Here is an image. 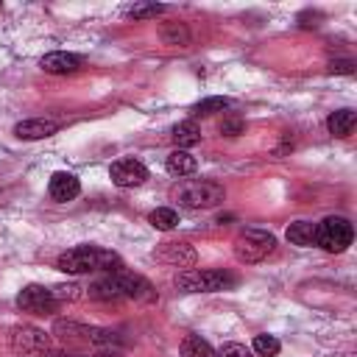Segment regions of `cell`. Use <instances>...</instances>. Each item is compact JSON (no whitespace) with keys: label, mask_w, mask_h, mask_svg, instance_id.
<instances>
[{"label":"cell","mask_w":357,"mask_h":357,"mask_svg":"<svg viewBox=\"0 0 357 357\" xmlns=\"http://www.w3.org/2000/svg\"><path fill=\"white\" fill-rule=\"evenodd\" d=\"M86 296L95 298V301H120V298L153 301L156 290L145 276H139L134 271H126V268H117V271H106L98 279H92L89 287H86Z\"/></svg>","instance_id":"cell-1"},{"label":"cell","mask_w":357,"mask_h":357,"mask_svg":"<svg viewBox=\"0 0 357 357\" xmlns=\"http://www.w3.org/2000/svg\"><path fill=\"white\" fill-rule=\"evenodd\" d=\"M56 268L61 273H70V276H84V273L117 271V268H123V262L109 248H100V245H75V248H67L64 254H59Z\"/></svg>","instance_id":"cell-2"},{"label":"cell","mask_w":357,"mask_h":357,"mask_svg":"<svg viewBox=\"0 0 357 357\" xmlns=\"http://www.w3.org/2000/svg\"><path fill=\"white\" fill-rule=\"evenodd\" d=\"M170 198L184 209H212L226 198V190L218 181L192 178V181H178L170 190Z\"/></svg>","instance_id":"cell-3"},{"label":"cell","mask_w":357,"mask_h":357,"mask_svg":"<svg viewBox=\"0 0 357 357\" xmlns=\"http://www.w3.org/2000/svg\"><path fill=\"white\" fill-rule=\"evenodd\" d=\"M53 335L64 343H81V346H114L120 343L117 332L112 329H103V326H89V324H81V321H67V318H59L53 324Z\"/></svg>","instance_id":"cell-4"},{"label":"cell","mask_w":357,"mask_h":357,"mask_svg":"<svg viewBox=\"0 0 357 357\" xmlns=\"http://www.w3.org/2000/svg\"><path fill=\"white\" fill-rule=\"evenodd\" d=\"M176 287L184 293H215L231 287L237 279L226 271H212V268H187L176 273Z\"/></svg>","instance_id":"cell-5"},{"label":"cell","mask_w":357,"mask_h":357,"mask_svg":"<svg viewBox=\"0 0 357 357\" xmlns=\"http://www.w3.org/2000/svg\"><path fill=\"white\" fill-rule=\"evenodd\" d=\"M234 257L245 265H254V262H262L265 257L273 254L276 248V237L265 229H243L237 237H234Z\"/></svg>","instance_id":"cell-6"},{"label":"cell","mask_w":357,"mask_h":357,"mask_svg":"<svg viewBox=\"0 0 357 357\" xmlns=\"http://www.w3.org/2000/svg\"><path fill=\"white\" fill-rule=\"evenodd\" d=\"M351 237H354V229H351V223L346 218L329 215L321 223H315V245H321L329 254L346 251L351 245Z\"/></svg>","instance_id":"cell-7"},{"label":"cell","mask_w":357,"mask_h":357,"mask_svg":"<svg viewBox=\"0 0 357 357\" xmlns=\"http://www.w3.org/2000/svg\"><path fill=\"white\" fill-rule=\"evenodd\" d=\"M8 346L17 357H39L45 351H50V335L39 326L31 324H20L11 329L8 335Z\"/></svg>","instance_id":"cell-8"},{"label":"cell","mask_w":357,"mask_h":357,"mask_svg":"<svg viewBox=\"0 0 357 357\" xmlns=\"http://www.w3.org/2000/svg\"><path fill=\"white\" fill-rule=\"evenodd\" d=\"M17 307L22 312H31V315H50L56 312L59 301L53 296L50 287H42V284H25L20 293H17Z\"/></svg>","instance_id":"cell-9"},{"label":"cell","mask_w":357,"mask_h":357,"mask_svg":"<svg viewBox=\"0 0 357 357\" xmlns=\"http://www.w3.org/2000/svg\"><path fill=\"white\" fill-rule=\"evenodd\" d=\"M109 178L117 187H139L148 178V167L142 162H137V159H117L109 167Z\"/></svg>","instance_id":"cell-10"},{"label":"cell","mask_w":357,"mask_h":357,"mask_svg":"<svg viewBox=\"0 0 357 357\" xmlns=\"http://www.w3.org/2000/svg\"><path fill=\"white\" fill-rule=\"evenodd\" d=\"M156 259L176 265V268H192L195 265V248L184 240H173V243H162L156 248Z\"/></svg>","instance_id":"cell-11"},{"label":"cell","mask_w":357,"mask_h":357,"mask_svg":"<svg viewBox=\"0 0 357 357\" xmlns=\"http://www.w3.org/2000/svg\"><path fill=\"white\" fill-rule=\"evenodd\" d=\"M81 64H84L81 56L64 53V50H53V53L42 56V61H39V67H42L45 73H50V75H70V73H78Z\"/></svg>","instance_id":"cell-12"},{"label":"cell","mask_w":357,"mask_h":357,"mask_svg":"<svg viewBox=\"0 0 357 357\" xmlns=\"http://www.w3.org/2000/svg\"><path fill=\"white\" fill-rule=\"evenodd\" d=\"M47 192H50L53 201L64 204V201H73V198L81 192V181H78L73 173L59 170V173L50 176V181H47Z\"/></svg>","instance_id":"cell-13"},{"label":"cell","mask_w":357,"mask_h":357,"mask_svg":"<svg viewBox=\"0 0 357 357\" xmlns=\"http://www.w3.org/2000/svg\"><path fill=\"white\" fill-rule=\"evenodd\" d=\"M59 131V123L56 120H45V117H31V120H22L14 126V134L20 139H45L50 134Z\"/></svg>","instance_id":"cell-14"},{"label":"cell","mask_w":357,"mask_h":357,"mask_svg":"<svg viewBox=\"0 0 357 357\" xmlns=\"http://www.w3.org/2000/svg\"><path fill=\"white\" fill-rule=\"evenodd\" d=\"M165 167H167V173L170 176H190V173H195V167H198V162H195V156L190 153V151H173L170 156H167V162H165Z\"/></svg>","instance_id":"cell-15"},{"label":"cell","mask_w":357,"mask_h":357,"mask_svg":"<svg viewBox=\"0 0 357 357\" xmlns=\"http://www.w3.org/2000/svg\"><path fill=\"white\" fill-rule=\"evenodd\" d=\"M287 240L293 245H301V248H310L315 245V223L310 220H296L287 226Z\"/></svg>","instance_id":"cell-16"},{"label":"cell","mask_w":357,"mask_h":357,"mask_svg":"<svg viewBox=\"0 0 357 357\" xmlns=\"http://www.w3.org/2000/svg\"><path fill=\"white\" fill-rule=\"evenodd\" d=\"M170 137H173V142L178 145V151H184V148L201 142V128L195 126V120H184V123H178V126L173 128Z\"/></svg>","instance_id":"cell-17"},{"label":"cell","mask_w":357,"mask_h":357,"mask_svg":"<svg viewBox=\"0 0 357 357\" xmlns=\"http://www.w3.org/2000/svg\"><path fill=\"white\" fill-rule=\"evenodd\" d=\"M178 357H218V351L198 335H187L178 346Z\"/></svg>","instance_id":"cell-18"},{"label":"cell","mask_w":357,"mask_h":357,"mask_svg":"<svg viewBox=\"0 0 357 357\" xmlns=\"http://www.w3.org/2000/svg\"><path fill=\"white\" fill-rule=\"evenodd\" d=\"M354 112L351 109H340V112H332L329 114V120H326V126H329V131L335 134V137H349L351 134V128H354Z\"/></svg>","instance_id":"cell-19"},{"label":"cell","mask_w":357,"mask_h":357,"mask_svg":"<svg viewBox=\"0 0 357 357\" xmlns=\"http://www.w3.org/2000/svg\"><path fill=\"white\" fill-rule=\"evenodd\" d=\"M148 223H151L153 229L167 231V229H173V226L178 223V212L170 209V206H159V209H153V212L148 215Z\"/></svg>","instance_id":"cell-20"},{"label":"cell","mask_w":357,"mask_h":357,"mask_svg":"<svg viewBox=\"0 0 357 357\" xmlns=\"http://www.w3.org/2000/svg\"><path fill=\"white\" fill-rule=\"evenodd\" d=\"M251 349H254L259 357H276V354H279V349H282V343H279L273 335H254Z\"/></svg>","instance_id":"cell-21"},{"label":"cell","mask_w":357,"mask_h":357,"mask_svg":"<svg viewBox=\"0 0 357 357\" xmlns=\"http://www.w3.org/2000/svg\"><path fill=\"white\" fill-rule=\"evenodd\" d=\"M223 109H229V98H204L201 103L192 106V114L195 117H209V114L223 112Z\"/></svg>","instance_id":"cell-22"},{"label":"cell","mask_w":357,"mask_h":357,"mask_svg":"<svg viewBox=\"0 0 357 357\" xmlns=\"http://www.w3.org/2000/svg\"><path fill=\"white\" fill-rule=\"evenodd\" d=\"M162 11H165V6L139 3V6H131V8H128V17H134V20H151V17H159Z\"/></svg>","instance_id":"cell-23"},{"label":"cell","mask_w":357,"mask_h":357,"mask_svg":"<svg viewBox=\"0 0 357 357\" xmlns=\"http://www.w3.org/2000/svg\"><path fill=\"white\" fill-rule=\"evenodd\" d=\"M50 290H53V296H56L59 304H61V301H78V298L84 296L78 284H56V287H50Z\"/></svg>","instance_id":"cell-24"},{"label":"cell","mask_w":357,"mask_h":357,"mask_svg":"<svg viewBox=\"0 0 357 357\" xmlns=\"http://www.w3.org/2000/svg\"><path fill=\"white\" fill-rule=\"evenodd\" d=\"M218 357H254V354L243 343H223L220 351H218Z\"/></svg>","instance_id":"cell-25"},{"label":"cell","mask_w":357,"mask_h":357,"mask_svg":"<svg viewBox=\"0 0 357 357\" xmlns=\"http://www.w3.org/2000/svg\"><path fill=\"white\" fill-rule=\"evenodd\" d=\"M329 73H343V75H351V73H354V64H351L349 59H343V61H332V64H329Z\"/></svg>","instance_id":"cell-26"},{"label":"cell","mask_w":357,"mask_h":357,"mask_svg":"<svg viewBox=\"0 0 357 357\" xmlns=\"http://www.w3.org/2000/svg\"><path fill=\"white\" fill-rule=\"evenodd\" d=\"M220 131H223L226 137H237V134L243 131V123H240V120H226V123L220 126Z\"/></svg>","instance_id":"cell-27"},{"label":"cell","mask_w":357,"mask_h":357,"mask_svg":"<svg viewBox=\"0 0 357 357\" xmlns=\"http://www.w3.org/2000/svg\"><path fill=\"white\" fill-rule=\"evenodd\" d=\"M86 357H114V354H86Z\"/></svg>","instance_id":"cell-28"}]
</instances>
